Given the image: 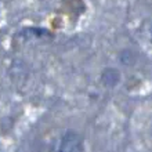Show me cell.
Instances as JSON below:
<instances>
[{"mask_svg": "<svg viewBox=\"0 0 152 152\" xmlns=\"http://www.w3.org/2000/svg\"><path fill=\"white\" fill-rule=\"evenodd\" d=\"M57 152H84L83 138L75 132H66L61 137Z\"/></svg>", "mask_w": 152, "mask_h": 152, "instance_id": "obj_1", "label": "cell"}, {"mask_svg": "<svg viewBox=\"0 0 152 152\" xmlns=\"http://www.w3.org/2000/svg\"><path fill=\"white\" fill-rule=\"evenodd\" d=\"M120 80V73L115 68H107L101 73V82L105 87H115Z\"/></svg>", "mask_w": 152, "mask_h": 152, "instance_id": "obj_2", "label": "cell"}]
</instances>
